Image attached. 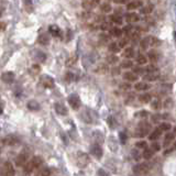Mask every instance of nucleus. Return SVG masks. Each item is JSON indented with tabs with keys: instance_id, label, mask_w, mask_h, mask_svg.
Returning <instances> with one entry per match:
<instances>
[{
	"instance_id": "obj_1",
	"label": "nucleus",
	"mask_w": 176,
	"mask_h": 176,
	"mask_svg": "<svg viewBox=\"0 0 176 176\" xmlns=\"http://www.w3.org/2000/svg\"><path fill=\"white\" fill-rule=\"evenodd\" d=\"M43 164V159L41 156H33L29 162H27V164L24 165V173L26 174H30L32 173L34 169H39L41 165Z\"/></svg>"
},
{
	"instance_id": "obj_2",
	"label": "nucleus",
	"mask_w": 176,
	"mask_h": 176,
	"mask_svg": "<svg viewBox=\"0 0 176 176\" xmlns=\"http://www.w3.org/2000/svg\"><path fill=\"white\" fill-rule=\"evenodd\" d=\"M151 130V125L149 122H140V125H138L137 130H135L134 135L135 137H145L149 133V131Z\"/></svg>"
},
{
	"instance_id": "obj_3",
	"label": "nucleus",
	"mask_w": 176,
	"mask_h": 176,
	"mask_svg": "<svg viewBox=\"0 0 176 176\" xmlns=\"http://www.w3.org/2000/svg\"><path fill=\"white\" fill-rule=\"evenodd\" d=\"M14 169L10 162H5L3 166L0 169V176H13Z\"/></svg>"
},
{
	"instance_id": "obj_4",
	"label": "nucleus",
	"mask_w": 176,
	"mask_h": 176,
	"mask_svg": "<svg viewBox=\"0 0 176 176\" xmlns=\"http://www.w3.org/2000/svg\"><path fill=\"white\" fill-rule=\"evenodd\" d=\"M150 171V165L148 163H142V164H138L133 167V173L137 175H145Z\"/></svg>"
},
{
	"instance_id": "obj_5",
	"label": "nucleus",
	"mask_w": 176,
	"mask_h": 176,
	"mask_svg": "<svg viewBox=\"0 0 176 176\" xmlns=\"http://www.w3.org/2000/svg\"><path fill=\"white\" fill-rule=\"evenodd\" d=\"M89 163V158L86 153L78 152L77 153V164L79 167H86Z\"/></svg>"
},
{
	"instance_id": "obj_6",
	"label": "nucleus",
	"mask_w": 176,
	"mask_h": 176,
	"mask_svg": "<svg viewBox=\"0 0 176 176\" xmlns=\"http://www.w3.org/2000/svg\"><path fill=\"white\" fill-rule=\"evenodd\" d=\"M28 158H29V153L27 151H22V152L17 156L16 159V165L17 166H24L28 162Z\"/></svg>"
},
{
	"instance_id": "obj_7",
	"label": "nucleus",
	"mask_w": 176,
	"mask_h": 176,
	"mask_svg": "<svg viewBox=\"0 0 176 176\" xmlns=\"http://www.w3.org/2000/svg\"><path fill=\"white\" fill-rule=\"evenodd\" d=\"M67 100H68V104L71 105V107H72L73 109H75V110L79 109V107H81V99H79V97L76 94L71 95Z\"/></svg>"
},
{
	"instance_id": "obj_8",
	"label": "nucleus",
	"mask_w": 176,
	"mask_h": 176,
	"mask_svg": "<svg viewBox=\"0 0 176 176\" xmlns=\"http://www.w3.org/2000/svg\"><path fill=\"white\" fill-rule=\"evenodd\" d=\"M90 153H91V155H94L96 159H98V160H99V159H101L102 154H104L101 146H100L98 143L93 144V145L90 146Z\"/></svg>"
},
{
	"instance_id": "obj_9",
	"label": "nucleus",
	"mask_w": 176,
	"mask_h": 176,
	"mask_svg": "<svg viewBox=\"0 0 176 176\" xmlns=\"http://www.w3.org/2000/svg\"><path fill=\"white\" fill-rule=\"evenodd\" d=\"M41 84L45 88H53L54 87V79L49 75H43L41 76Z\"/></svg>"
},
{
	"instance_id": "obj_10",
	"label": "nucleus",
	"mask_w": 176,
	"mask_h": 176,
	"mask_svg": "<svg viewBox=\"0 0 176 176\" xmlns=\"http://www.w3.org/2000/svg\"><path fill=\"white\" fill-rule=\"evenodd\" d=\"M99 1L98 0H85V1H83V8H85L86 10H89V9H93V8L97 7L98 5H99Z\"/></svg>"
},
{
	"instance_id": "obj_11",
	"label": "nucleus",
	"mask_w": 176,
	"mask_h": 176,
	"mask_svg": "<svg viewBox=\"0 0 176 176\" xmlns=\"http://www.w3.org/2000/svg\"><path fill=\"white\" fill-rule=\"evenodd\" d=\"M1 81L7 84H11L14 81V74L12 72H6L1 75Z\"/></svg>"
},
{
	"instance_id": "obj_12",
	"label": "nucleus",
	"mask_w": 176,
	"mask_h": 176,
	"mask_svg": "<svg viewBox=\"0 0 176 176\" xmlns=\"http://www.w3.org/2000/svg\"><path fill=\"white\" fill-rule=\"evenodd\" d=\"M19 142V138L16 135L11 134V135H7V137L3 139V143L7 144V145H14Z\"/></svg>"
},
{
	"instance_id": "obj_13",
	"label": "nucleus",
	"mask_w": 176,
	"mask_h": 176,
	"mask_svg": "<svg viewBox=\"0 0 176 176\" xmlns=\"http://www.w3.org/2000/svg\"><path fill=\"white\" fill-rule=\"evenodd\" d=\"M125 20H127V22H129V23L138 22V21L140 20L139 14L135 13V12H130V13H127L125 14Z\"/></svg>"
},
{
	"instance_id": "obj_14",
	"label": "nucleus",
	"mask_w": 176,
	"mask_h": 176,
	"mask_svg": "<svg viewBox=\"0 0 176 176\" xmlns=\"http://www.w3.org/2000/svg\"><path fill=\"white\" fill-rule=\"evenodd\" d=\"M55 110L58 115H61V116H66L68 112L67 108L62 104H55Z\"/></svg>"
},
{
	"instance_id": "obj_15",
	"label": "nucleus",
	"mask_w": 176,
	"mask_h": 176,
	"mask_svg": "<svg viewBox=\"0 0 176 176\" xmlns=\"http://www.w3.org/2000/svg\"><path fill=\"white\" fill-rule=\"evenodd\" d=\"M161 135H162V131H161L159 128H156V129H154L150 134H149V139L152 140V141H155V140L160 139Z\"/></svg>"
},
{
	"instance_id": "obj_16",
	"label": "nucleus",
	"mask_w": 176,
	"mask_h": 176,
	"mask_svg": "<svg viewBox=\"0 0 176 176\" xmlns=\"http://www.w3.org/2000/svg\"><path fill=\"white\" fill-rule=\"evenodd\" d=\"M143 2L142 1H138V0H134V1H130V2L127 3V9L128 10H134L138 9V8L142 7Z\"/></svg>"
},
{
	"instance_id": "obj_17",
	"label": "nucleus",
	"mask_w": 176,
	"mask_h": 176,
	"mask_svg": "<svg viewBox=\"0 0 176 176\" xmlns=\"http://www.w3.org/2000/svg\"><path fill=\"white\" fill-rule=\"evenodd\" d=\"M50 175H51V171H50V169L46 166L39 167L37 172L35 173V176H50Z\"/></svg>"
},
{
	"instance_id": "obj_18",
	"label": "nucleus",
	"mask_w": 176,
	"mask_h": 176,
	"mask_svg": "<svg viewBox=\"0 0 176 176\" xmlns=\"http://www.w3.org/2000/svg\"><path fill=\"white\" fill-rule=\"evenodd\" d=\"M51 41V37L47 33H43L39 37V43H41L42 45H47Z\"/></svg>"
},
{
	"instance_id": "obj_19",
	"label": "nucleus",
	"mask_w": 176,
	"mask_h": 176,
	"mask_svg": "<svg viewBox=\"0 0 176 176\" xmlns=\"http://www.w3.org/2000/svg\"><path fill=\"white\" fill-rule=\"evenodd\" d=\"M109 33L114 37H120L121 35H122V30H121L120 28H118V27H112V28H110V30H109Z\"/></svg>"
},
{
	"instance_id": "obj_20",
	"label": "nucleus",
	"mask_w": 176,
	"mask_h": 176,
	"mask_svg": "<svg viewBox=\"0 0 176 176\" xmlns=\"http://www.w3.org/2000/svg\"><path fill=\"white\" fill-rule=\"evenodd\" d=\"M148 57L151 62L155 63V62H158L159 58H160V54H159L156 51H154V50H151V51L148 53Z\"/></svg>"
},
{
	"instance_id": "obj_21",
	"label": "nucleus",
	"mask_w": 176,
	"mask_h": 176,
	"mask_svg": "<svg viewBox=\"0 0 176 176\" xmlns=\"http://www.w3.org/2000/svg\"><path fill=\"white\" fill-rule=\"evenodd\" d=\"M123 78L128 81H138V76L135 74H133L132 72H125L123 74Z\"/></svg>"
},
{
	"instance_id": "obj_22",
	"label": "nucleus",
	"mask_w": 176,
	"mask_h": 176,
	"mask_svg": "<svg viewBox=\"0 0 176 176\" xmlns=\"http://www.w3.org/2000/svg\"><path fill=\"white\" fill-rule=\"evenodd\" d=\"M49 31L51 34L54 35V37H61V35H62V31H61V29L58 28L57 26H51L49 29Z\"/></svg>"
},
{
	"instance_id": "obj_23",
	"label": "nucleus",
	"mask_w": 176,
	"mask_h": 176,
	"mask_svg": "<svg viewBox=\"0 0 176 176\" xmlns=\"http://www.w3.org/2000/svg\"><path fill=\"white\" fill-rule=\"evenodd\" d=\"M34 57L37 58V61H39L41 63H44L45 60H46V55L41 51H34Z\"/></svg>"
},
{
	"instance_id": "obj_24",
	"label": "nucleus",
	"mask_w": 176,
	"mask_h": 176,
	"mask_svg": "<svg viewBox=\"0 0 176 176\" xmlns=\"http://www.w3.org/2000/svg\"><path fill=\"white\" fill-rule=\"evenodd\" d=\"M123 57L125 58H132L133 56H134V49L133 47H127V49L125 50V52L122 53Z\"/></svg>"
},
{
	"instance_id": "obj_25",
	"label": "nucleus",
	"mask_w": 176,
	"mask_h": 176,
	"mask_svg": "<svg viewBox=\"0 0 176 176\" xmlns=\"http://www.w3.org/2000/svg\"><path fill=\"white\" fill-rule=\"evenodd\" d=\"M108 71H109V68H108V66H107V64H100L97 66L95 72L98 73V74H107Z\"/></svg>"
},
{
	"instance_id": "obj_26",
	"label": "nucleus",
	"mask_w": 176,
	"mask_h": 176,
	"mask_svg": "<svg viewBox=\"0 0 176 176\" xmlns=\"http://www.w3.org/2000/svg\"><path fill=\"white\" fill-rule=\"evenodd\" d=\"M174 137H175V135H174L173 132H169V133L165 135V138H164V146L165 148H167V146L171 144V142L174 140Z\"/></svg>"
},
{
	"instance_id": "obj_27",
	"label": "nucleus",
	"mask_w": 176,
	"mask_h": 176,
	"mask_svg": "<svg viewBox=\"0 0 176 176\" xmlns=\"http://www.w3.org/2000/svg\"><path fill=\"white\" fill-rule=\"evenodd\" d=\"M108 49H109V51L111 52L112 54H115V55H116V54L120 51V49H119V46H118V44H117L116 42H110V43H109Z\"/></svg>"
},
{
	"instance_id": "obj_28",
	"label": "nucleus",
	"mask_w": 176,
	"mask_h": 176,
	"mask_svg": "<svg viewBox=\"0 0 176 176\" xmlns=\"http://www.w3.org/2000/svg\"><path fill=\"white\" fill-rule=\"evenodd\" d=\"M27 107H28V109L33 110V111H35V110H39V109H40L39 102L35 101V100H31V101H29L28 104H27Z\"/></svg>"
},
{
	"instance_id": "obj_29",
	"label": "nucleus",
	"mask_w": 176,
	"mask_h": 176,
	"mask_svg": "<svg viewBox=\"0 0 176 176\" xmlns=\"http://www.w3.org/2000/svg\"><path fill=\"white\" fill-rule=\"evenodd\" d=\"M134 88L137 89V90H146V89H149L150 88V86L148 85L146 83H143V81H140V83H137L134 85Z\"/></svg>"
},
{
	"instance_id": "obj_30",
	"label": "nucleus",
	"mask_w": 176,
	"mask_h": 176,
	"mask_svg": "<svg viewBox=\"0 0 176 176\" xmlns=\"http://www.w3.org/2000/svg\"><path fill=\"white\" fill-rule=\"evenodd\" d=\"M139 100L143 104H148L152 100V96L150 94H142L141 96H139Z\"/></svg>"
},
{
	"instance_id": "obj_31",
	"label": "nucleus",
	"mask_w": 176,
	"mask_h": 176,
	"mask_svg": "<svg viewBox=\"0 0 176 176\" xmlns=\"http://www.w3.org/2000/svg\"><path fill=\"white\" fill-rule=\"evenodd\" d=\"M100 10H101L102 12H105V13H108V12H110L112 10L111 5L109 2H102L101 5H100Z\"/></svg>"
},
{
	"instance_id": "obj_32",
	"label": "nucleus",
	"mask_w": 176,
	"mask_h": 176,
	"mask_svg": "<svg viewBox=\"0 0 176 176\" xmlns=\"http://www.w3.org/2000/svg\"><path fill=\"white\" fill-rule=\"evenodd\" d=\"M159 77H160V75H159L158 73H152V74H146L145 76H144V79H145L146 81H156Z\"/></svg>"
},
{
	"instance_id": "obj_33",
	"label": "nucleus",
	"mask_w": 176,
	"mask_h": 176,
	"mask_svg": "<svg viewBox=\"0 0 176 176\" xmlns=\"http://www.w3.org/2000/svg\"><path fill=\"white\" fill-rule=\"evenodd\" d=\"M119 61L118 56L115 55V54H111V55H108L106 57V62L107 64H116L117 62Z\"/></svg>"
},
{
	"instance_id": "obj_34",
	"label": "nucleus",
	"mask_w": 176,
	"mask_h": 176,
	"mask_svg": "<svg viewBox=\"0 0 176 176\" xmlns=\"http://www.w3.org/2000/svg\"><path fill=\"white\" fill-rule=\"evenodd\" d=\"M110 20H111L112 23L118 24V26L122 24V18H121L120 16H118V14H114V16H110Z\"/></svg>"
},
{
	"instance_id": "obj_35",
	"label": "nucleus",
	"mask_w": 176,
	"mask_h": 176,
	"mask_svg": "<svg viewBox=\"0 0 176 176\" xmlns=\"http://www.w3.org/2000/svg\"><path fill=\"white\" fill-rule=\"evenodd\" d=\"M140 45H141L142 50H148L149 46H150V37H146L140 42Z\"/></svg>"
},
{
	"instance_id": "obj_36",
	"label": "nucleus",
	"mask_w": 176,
	"mask_h": 176,
	"mask_svg": "<svg viewBox=\"0 0 176 176\" xmlns=\"http://www.w3.org/2000/svg\"><path fill=\"white\" fill-rule=\"evenodd\" d=\"M153 8H154L153 5H148V6H145V7H142L141 9H140V12H141L142 14H149L153 11Z\"/></svg>"
},
{
	"instance_id": "obj_37",
	"label": "nucleus",
	"mask_w": 176,
	"mask_h": 176,
	"mask_svg": "<svg viewBox=\"0 0 176 176\" xmlns=\"http://www.w3.org/2000/svg\"><path fill=\"white\" fill-rule=\"evenodd\" d=\"M153 155H154V152H153L151 149H144L143 151V158L145 159V160H149V159L153 158Z\"/></svg>"
},
{
	"instance_id": "obj_38",
	"label": "nucleus",
	"mask_w": 176,
	"mask_h": 176,
	"mask_svg": "<svg viewBox=\"0 0 176 176\" xmlns=\"http://www.w3.org/2000/svg\"><path fill=\"white\" fill-rule=\"evenodd\" d=\"M128 43H129V39H128V37H122V39H120V41H119L117 44H118L119 49H123L125 46H127Z\"/></svg>"
},
{
	"instance_id": "obj_39",
	"label": "nucleus",
	"mask_w": 176,
	"mask_h": 176,
	"mask_svg": "<svg viewBox=\"0 0 176 176\" xmlns=\"http://www.w3.org/2000/svg\"><path fill=\"white\" fill-rule=\"evenodd\" d=\"M144 71L145 72H148V74H152V73H156L158 72V67H156L155 65H149V66H146L145 68H144Z\"/></svg>"
},
{
	"instance_id": "obj_40",
	"label": "nucleus",
	"mask_w": 176,
	"mask_h": 176,
	"mask_svg": "<svg viewBox=\"0 0 176 176\" xmlns=\"http://www.w3.org/2000/svg\"><path fill=\"white\" fill-rule=\"evenodd\" d=\"M161 44V41L154 37H150V45L151 46H159Z\"/></svg>"
},
{
	"instance_id": "obj_41",
	"label": "nucleus",
	"mask_w": 176,
	"mask_h": 176,
	"mask_svg": "<svg viewBox=\"0 0 176 176\" xmlns=\"http://www.w3.org/2000/svg\"><path fill=\"white\" fill-rule=\"evenodd\" d=\"M144 68L143 67H141V66H135V67H133V74H135L138 76V75H143L144 74Z\"/></svg>"
},
{
	"instance_id": "obj_42",
	"label": "nucleus",
	"mask_w": 176,
	"mask_h": 176,
	"mask_svg": "<svg viewBox=\"0 0 176 176\" xmlns=\"http://www.w3.org/2000/svg\"><path fill=\"white\" fill-rule=\"evenodd\" d=\"M171 128H172V125H169V122H162L160 125V127H159V129H160L161 131H169Z\"/></svg>"
},
{
	"instance_id": "obj_43",
	"label": "nucleus",
	"mask_w": 176,
	"mask_h": 176,
	"mask_svg": "<svg viewBox=\"0 0 176 176\" xmlns=\"http://www.w3.org/2000/svg\"><path fill=\"white\" fill-rule=\"evenodd\" d=\"M135 61H137L138 64L140 65H143L146 63V57L144 55H142V54H139V55L137 56V58H135Z\"/></svg>"
},
{
	"instance_id": "obj_44",
	"label": "nucleus",
	"mask_w": 176,
	"mask_h": 176,
	"mask_svg": "<svg viewBox=\"0 0 176 176\" xmlns=\"http://www.w3.org/2000/svg\"><path fill=\"white\" fill-rule=\"evenodd\" d=\"M23 5H24V7H26V11H28V12H32L33 11L32 1H24Z\"/></svg>"
},
{
	"instance_id": "obj_45",
	"label": "nucleus",
	"mask_w": 176,
	"mask_h": 176,
	"mask_svg": "<svg viewBox=\"0 0 176 176\" xmlns=\"http://www.w3.org/2000/svg\"><path fill=\"white\" fill-rule=\"evenodd\" d=\"M133 66V63L131 62V61H123L122 63H121V67L122 68H130Z\"/></svg>"
},
{
	"instance_id": "obj_46",
	"label": "nucleus",
	"mask_w": 176,
	"mask_h": 176,
	"mask_svg": "<svg viewBox=\"0 0 176 176\" xmlns=\"http://www.w3.org/2000/svg\"><path fill=\"white\" fill-rule=\"evenodd\" d=\"M161 107H162V102H161L159 99L154 100V101L152 102V108H153V109H155V110H159V109H160Z\"/></svg>"
},
{
	"instance_id": "obj_47",
	"label": "nucleus",
	"mask_w": 176,
	"mask_h": 176,
	"mask_svg": "<svg viewBox=\"0 0 176 176\" xmlns=\"http://www.w3.org/2000/svg\"><path fill=\"white\" fill-rule=\"evenodd\" d=\"M135 146H137L138 149H146L148 148V143H146L145 141H139L135 143Z\"/></svg>"
},
{
	"instance_id": "obj_48",
	"label": "nucleus",
	"mask_w": 176,
	"mask_h": 176,
	"mask_svg": "<svg viewBox=\"0 0 176 176\" xmlns=\"http://www.w3.org/2000/svg\"><path fill=\"white\" fill-rule=\"evenodd\" d=\"M149 115H148V111H145V110H143V111H139L137 112V115H135V117H139V118H146Z\"/></svg>"
},
{
	"instance_id": "obj_49",
	"label": "nucleus",
	"mask_w": 176,
	"mask_h": 176,
	"mask_svg": "<svg viewBox=\"0 0 176 176\" xmlns=\"http://www.w3.org/2000/svg\"><path fill=\"white\" fill-rule=\"evenodd\" d=\"M100 40L104 41L105 43H107V42H110V37L107 35V34H105V33H102V34H100Z\"/></svg>"
},
{
	"instance_id": "obj_50",
	"label": "nucleus",
	"mask_w": 176,
	"mask_h": 176,
	"mask_svg": "<svg viewBox=\"0 0 176 176\" xmlns=\"http://www.w3.org/2000/svg\"><path fill=\"white\" fill-rule=\"evenodd\" d=\"M160 149H161V145L159 143H153L152 146H151V150H152L154 153L158 152V151H160Z\"/></svg>"
},
{
	"instance_id": "obj_51",
	"label": "nucleus",
	"mask_w": 176,
	"mask_h": 176,
	"mask_svg": "<svg viewBox=\"0 0 176 176\" xmlns=\"http://www.w3.org/2000/svg\"><path fill=\"white\" fill-rule=\"evenodd\" d=\"M100 29L104 31L110 30V23H108V22H104V23H101V26H100Z\"/></svg>"
},
{
	"instance_id": "obj_52",
	"label": "nucleus",
	"mask_w": 176,
	"mask_h": 176,
	"mask_svg": "<svg viewBox=\"0 0 176 176\" xmlns=\"http://www.w3.org/2000/svg\"><path fill=\"white\" fill-rule=\"evenodd\" d=\"M121 73L120 68L119 67H112L111 68V74L114 75V76H116V75H119Z\"/></svg>"
},
{
	"instance_id": "obj_53",
	"label": "nucleus",
	"mask_w": 176,
	"mask_h": 176,
	"mask_svg": "<svg viewBox=\"0 0 176 176\" xmlns=\"http://www.w3.org/2000/svg\"><path fill=\"white\" fill-rule=\"evenodd\" d=\"M97 174H98V176H110L108 173H107L106 171H105V169H98Z\"/></svg>"
},
{
	"instance_id": "obj_54",
	"label": "nucleus",
	"mask_w": 176,
	"mask_h": 176,
	"mask_svg": "<svg viewBox=\"0 0 176 176\" xmlns=\"http://www.w3.org/2000/svg\"><path fill=\"white\" fill-rule=\"evenodd\" d=\"M132 155H133V158L135 159V160H140V158H141V154H140L139 152H138L137 150H134V151H132Z\"/></svg>"
},
{
	"instance_id": "obj_55",
	"label": "nucleus",
	"mask_w": 176,
	"mask_h": 176,
	"mask_svg": "<svg viewBox=\"0 0 176 176\" xmlns=\"http://www.w3.org/2000/svg\"><path fill=\"white\" fill-rule=\"evenodd\" d=\"M120 141H121V143H123L125 144V142H127V135H125V133H123V132H121L120 134Z\"/></svg>"
},
{
	"instance_id": "obj_56",
	"label": "nucleus",
	"mask_w": 176,
	"mask_h": 176,
	"mask_svg": "<svg viewBox=\"0 0 176 176\" xmlns=\"http://www.w3.org/2000/svg\"><path fill=\"white\" fill-rule=\"evenodd\" d=\"M120 87L122 88V89H125V90H128V89H130V88H131V85H130V84H121Z\"/></svg>"
},
{
	"instance_id": "obj_57",
	"label": "nucleus",
	"mask_w": 176,
	"mask_h": 176,
	"mask_svg": "<svg viewBox=\"0 0 176 176\" xmlns=\"http://www.w3.org/2000/svg\"><path fill=\"white\" fill-rule=\"evenodd\" d=\"M172 104H173L172 99H167L166 101H165V104H164V107H165V108H169V107H172Z\"/></svg>"
},
{
	"instance_id": "obj_58",
	"label": "nucleus",
	"mask_w": 176,
	"mask_h": 176,
	"mask_svg": "<svg viewBox=\"0 0 176 176\" xmlns=\"http://www.w3.org/2000/svg\"><path fill=\"white\" fill-rule=\"evenodd\" d=\"M73 77H74V75H73L72 73H67V74H66V81H73Z\"/></svg>"
},
{
	"instance_id": "obj_59",
	"label": "nucleus",
	"mask_w": 176,
	"mask_h": 176,
	"mask_svg": "<svg viewBox=\"0 0 176 176\" xmlns=\"http://www.w3.org/2000/svg\"><path fill=\"white\" fill-rule=\"evenodd\" d=\"M115 3H118V5H125L127 1H125V0H115Z\"/></svg>"
},
{
	"instance_id": "obj_60",
	"label": "nucleus",
	"mask_w": 176,
	"mask_h": 176,
	"mask_svg": "<svg viewBox=\"0 0 176 176\" xmlns=\"http://www.w3.org/2000/svg\"><path fill=\"white\" fill-rule=\"evenodd\" d=\"M160 115H156V116H153L152 117V120H153V122H158V120H160Z\"/></svg>"
},
{
	"instance_id": "obj_61",
	"label": "nucleus",
	"mask_w": 176,
	"mask_h": 176,
	"mask_svg": "<svg viewBox=\"0 0 176 176\" xmlns=\"http://www.w3.org/2000/svg\"><path fill=\"white\" fill-rule=\"evenodd\" d=\"M5 28H6V24L3 22H0V31L5 30Z\"/></svg>"
},
{
	"instance_id": "obj_62",
	"label": "nucleus",
	"mask_w": 176,
	"mask_h": 176,
	"mask_svg": "<svg viewBox=\"0 0 176 176\" xmlns=\"http://www.w3.org/2000/svg\"><path fill=\"white\" fill-rule=\"evenodd\" d=\"M33 68H34V70L35 71H40V66H39V65H33Z\"/></svg>"
},
{
	"instance_id": "obj_63",
	"label": "nucleus",
	"mask_w": 176,
	"mask_h": 176,
	"mask_svg": "<svg viewBox=\"0 0 176 176\" xmlns=\"http://www.w3.org/2000/svg\"><path fill=\"white\" fill-rule=\"evenodd\" d=\"M2 114V108H1V107H0V115Z\"/></svg>"
},
{
	"instance_id": "obj_64",
	"label": "nucleus",
	"mask_w": 176,
	"mask_h": 176,
	"mask_svg": "<svg viewBox=\"0 0 176 176\" xmlns=\"http://www.w3.org/2000/svg\"><path fill=\"white\" fill-rule=\"evenodd\" d=\"M0 16H1V10H0Z\"/></svg>"
}]
</instances>
